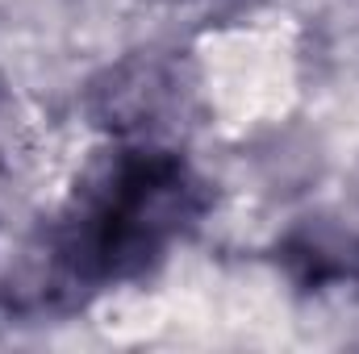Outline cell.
<instances>
[{
    "label": "cell",
    "mask_w": 359,
    "mask_h": 354,
    "mask_svg": "<svg viewBox=\"0 0 359 354\" xmlns=\"http://www.w3.org/2000/svg\"><path fill=\"white\" fill-rule=\"evenodd\" d=\"M188 176L168 155H121L63 229L59 263L76 279L109 283L151 263L188 213Z\"/></svg>",
    "instance_id": "cell-1"
}]
</instances>
